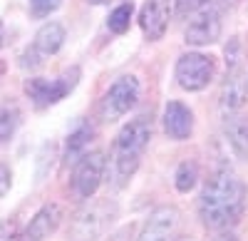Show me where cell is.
<instances>
[{
    "mask_svg": "<svg viewBox=\"0 0 248 241\" xmlns=\"http://www.w3.org/2000/svg\"><path fill=\"white\" fill-rule=\"evenodd\" d=\"M243 199H246V189L241 179L231 169H218L201 192L199 199L201 222L216 231L233 226L243 211Z\"/></svg>",
    "mask_w": 248,
    "mask_h": 241,
    "instance_id": "obj_1",
    "label": "cell"
},
{
    "mask_svg": "<svg viewBox=\"0 0 248 241\" xmlns=\"http://www.w3.org/2000/svg\"><path fill=\"white\" fill-rule=\"evenodd\" d=\"M149 139H152V119H147V117L132 119V122L119 132L117 145H114V174H117L119 184L137 172L139 157L147 149Z\"/></svg>",
    "mask_w": 248,
    "mask_h": 241,
    "instance_id": "obj_2",
    "label": "cell"
},
{
    "mask_svg": "<svg viewBox=\"0 0 248 241\" xmlns=\"http://www.w3.org/2000/svg\"><path fill=\"white\" fill-rule=\"evenodd\" d=\"M114 214H117V209L109 202H94V204H87L85 209H79L70 226L72 241H94L112 224Z\"/></svg>",
    "mask_w": 248,
    "mask_h": 241,
    "instance_id": "obj_3",
    "label": "cell"
},
{
    "mask_svg": "<svg viewBox=\"0 0 248 241\" xmlns=\"http://www.w3.org/2000/svg\"><path fill=\"white\" fill-rule=\"evenodd\" d=\"M137 99H139V82H137V77L124 75L105 92L102 105H99V114H102L105 122H114V119L124 117L137 105Z\"/></svg>",
    "mask_w": 248,
    "mask_h": 241,
    "instance_id": "obj_4",
    "label": "cell"
},
{
    "mask_svg": "<svg viewBox=\"0 0 248 241\" xmlns=\"http://www.w3.org/2000/svg\"><path fill=\"white\" fill-rule=\"evenodd\" d=\"M77 77H79V70L75 67L72 72H65L57 80H43V77H32L25 82V92L28 97L35 102V107H50L55 102H60L65 95H70L77 85Z\"/></svg>",
    "mask_w": 248,
    "mask_h": 241,
    "instance_id": "obj_5",
    "label": "cell"
},
{
    "mask_svg": "<svg viewBox=\"0 0 248 241\" xmlns=\"http://www.w3.org/2000/svg\"><path fill=\"white\" fill-rule=\"evenodd\" d=\"M214 77V60L199 55V52H189V55H181L179 63H176V80L184 90L196 92L203 90L206 85L211 82Z\"/></svg>",
    "mask_w": 248,
    "mask_h": 241,
    "instance_id": "obj_6",
    "label": "cell"
},
{
    "mask_svg": "<svg viewBox=\"0 0 248 241\" xmlns=\"http://www.w3.org/2000/svg\"><path fill=\"white\" fill-rule=\"evenodd\" d=\"M102 174H105V154L102 152H90V154H82L75 164V174H72V187L75 192L87 199L92 196L99 184H102Z\"/></svg>",
    "mask_w": 248,
    "mask_h": 241,
    "instance_id": "obj_7",
    "label": "cell"
},
{
    "mask_svg": "<svg viewBox=\"0 0 248 241\" xmlns=\"http://www.w3.org/2000/svg\"><path fill=\"white\" fill-rule=\"evenodd\" d=\"M218 35H221V15L211 3L194 13L191 23L186 25L184 32L189 45H211L218 40Z\"/></svg>",
    "mask_w": 248,
    "mask_h": 241,
    "instance_id": "obj_8",
    "label": "cell"
},
{
    "mask_svg": "<svg viewBox=\"0 0 248 241\" xmlns=\"http://www.w3.org/2000/svg\"><path fill=\"white\" fill-rule=\"evenodd\" d=\"M238 45L231 43V48H226V63H229V75L223 82L221 92V105L226 110H238L246 102V82H243V72L238 67Z\"/></svg>",
    "mask_w": 248,
    "mask_h": 241,
    "instance_id": "obj_9",
    "label": "cell"
},
{
    "mask_svg": "<svg viewBox=\"0 0 248 241\" xmlns=\"http://www.w3.org/2000/svg\"><path fill=\"white\" fill-rule=\"evenodd\" d=\"M179 211L174 207H159L152 211L149 222L144 224L137 241H176Z\"/></svg>",
    "mask_w": 248,
    "mask_h": 241,
    "instance_id": "obj_10",
    "label": "cell"
},
{
    "mask_svg": "<svg viewBox=\"0 0 248 241\" xmlns=\"http://www.w3.org/2000/svg\"><path fill=\"white\" fill-rule=\"evenodd\" d=\"M169 15H171L169 0H147V3L141 5L139 25H141L144 35H147V40H159L164 32H167Z\"/></svg>",
    "mask_w": 248,
    "mask_h": 241,
    "instance_id": "obj_11",
    "label": "cell"
},
{
    "mask_svg": "<svg viewBox=\"0 0 248 241\" xmlns=\"http://www.w3.org/2000/svg\"><path fill=\"white\" fill-rule=\"evenodd\" d=\"M164 129L171 139H186L194 129V114L181 102H169L164 110Z\"/></svg>",
    "mask_w": 248,
    "mask_h": 241,
    "instance_id": "obj_12",
    "label": "cell"
},
{
    "mask_svg": "<svg viewBox=\"0 0 248 241\" xmlns=\"http://www.w3.org/2000/svg\"><path fill=\"white\" fill-rule=\"evenodd\" d=\"M60 207L57 204H45L43 209H40L32 219H30V224L25 229V241H45L60 224Z\"/></svg>",
    "mask_w": 248,
    "mask_h": 241,
    "instance_id": "obj_13",
    "label": "cell"
},
{
    "mask_svg": "<svg viewBox=\"0 0 248 241\" xmlns=\"http://www.w3.org/2000/svg\"><path fill=\"white\" fill-rule=\"evenodd\" d=\"M62 43H65V30H62V25L57 23H47L37 30L35 35V48L43 52V55H52L62 48Z\"/></svg>",
    "mask_w": 248,
    "mask_h": 241,
    "instance_id": "obj_14",
    "label": "cell"
},
{
    "mask_svg": "<svg viewBox=\"0 0 248 241\" xmlns=\"http://www.w3.org/2000/svg\"><path fill=\"white\" fill-rule=\"evenodd\" d=\"M20 125V110L15 105H0V147L10 145Z\"/></svg>",
    "mask_w": 248,
    "mask_h": 241,
    "instance_id": "obj_15",
    "label": "cell"
},
{
    "mask_svg": "<svg viewBox=\"0 0 248 241\" xmlns=\"http://www.w3.org/2000/svg\"><path fill=\"white\" fill-rule=\"evenodd\" d=\"M226 134H229V142L233 145V149L241 157H248V119H231L226 125Z\"/></svg>",
    "mask_w": 248,
    "mask_h": 241,
    "instance_id": "obj_16",
    "label": "cell"
},
{
    "mask_svg": "<svg viewBox=\"0 0 248 241\" xmlns=\"http://www.w3.org/2000/svg\"><path fill=\"white\" fill-rule=\"evenodd\" d=\"M132 13H134L132 3H124V5H119L117 10H112V15H109V20H107L109 30L117 32V35L127 32V30H129V23H132Z\"/></svg>",
    "mask_w": 248,
    "mask_h": 241,
    "instance_id": "obj_17",
    "label": "cell"
},
{
    "mask_svg": "<svg viewBox=\"0 0 248 241\" xmlns=\"http://www.w3.org/2000/svg\"><path fill=\"white\" fill-rule=\"evenodd\" d=\"M196 164H191V162H184L181 167H179V172H176V189L179 192H191L194 189V184H196Z\"/></svg>",
    "mask_w": 248,
    "mask_h": 241,
    "instance_id": "obj_18",
    "label": "cell"
},
{
    "mask_svg": "<svg viewBox=\"0 0 248 241\" xmlns=\"http://www.w3.org/2000/svg\"><path fill=\"white\" fill-rule=\"evenodd\" d=\"M90 137H92V129H90V127H79L77 132H72V134H70V142H67V159L75 157L82 147H85Z\"/></svg>",
    "mask_w": 248,
    "mask_h": 241,
    "instance_id": "obj_19",
    "label": "cell"
},
{
    "mask_svg": "<svg viewBox=\"0 0 248 241\" xmlns=\"http://www.w3.org/2000/svg\"><path fill=\"white\" fill-rule=\"evenodd\" d=\"M62 0H30V13L35 17H47L50 13H55L60 8Z\"/></svg>",
    "mask_w": 248,
    "mask_h": 241,
    "instance_id": "obj_20",
    "label": "cell"
},
{
    "mask_svg": "<svg viewBox=\"0 0 248 241\" xmlns=\"http://www.w3.org/2000/svg\"><path fill=\"white\" fill-rule=\"evenodd\" d=\"M203 5H209V0H176V13L186 17V15H194L196 10H201Z\"/></svg>",
    "mask_w": 248,
    "mask_h": 241,
    "instance_id": "obj_21",
    "label": "cell"
},
{
    "mask_svg": "<svg viewBox=\"0 0 248 241\" xmlns=\"http://www.w3.org/2000/svg\"><path fill=\"white\" fill-rule=\"evenodd\" d=\"M15 239H17L15 224H10V222H0V241H15Z\"/></svg>",
    "mask_w": 248,
    "mask_h": 241,
    "instance_id": "obj_22",
    "label": "cell"
},
{
    "mask_svg": "<svg viewBox=\"0 0 248 241\" xmlns=\"http://www.w3.org/2000/svg\"><path fill=\"white\" fill-rule=\"evenodd\" d=\"M10 189V169L5 164H0V196Z\"/></svg>",
    "mask_w": 248,
    "mask_h": 241,
    "instance_id": "obj_23",
    "label": "cell"
},
{
    "mask_svg": "<svg viewBox=\"0 0 248 241\" xmlns=\"http://www.w3.org/2000/svg\"><path fill=\"white\" fill-rule=\"evenodd\" d=\"M92 5H105V3H109V0H90Z\"/></svg>",
    "mask_w": 248,
    "mask_h": 241,
    "instance_id": "obj_24",
    "label": "cell"
},
{
    "mask_svg": "<svg viewBox=\"0 0 248 241\" xmlns=\"http://www.w3.org/2000/svg\"><path fill=\"white\" fill-rule=\"evenodd\" d=\"M216 241H236V239H233V236H218Z\"/></svg>",
    "mask_w": 248,
    "mask_h": 241,
    "instance_id": "obj_25",
    "label": "cell"
}]
</instances>
